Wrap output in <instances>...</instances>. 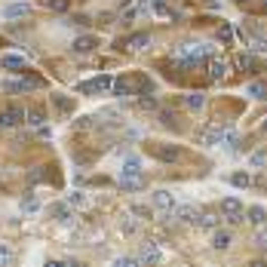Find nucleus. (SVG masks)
I'll return each mask as SVG.
<instances>
[{
	"label": "nucleus",
	"mask_w": 267,
	"mask_h": 267,
	"mask_svg": "<svg viewBox=\"0 0 267 267\" xmlns=\"http://www.w3.org/2000/svg\"><path fill=\"white\" fill-rule=\"evenodd\" d=\"M221 212H224V221H227V224L246 221V209H243V203H240L237 197H224V200H221Z\"/></svg>",
	"instance_id": "f257e3e1"
},
{
	"label": "nucleus",
	"mask_w": 267,
	"mask_h": 267,
	"mask_svg": "<svg viewBox=\"0 0 267 267\" xmlns=\"http://www.w3.org/2000/svg\"><path fill=\"white\" fill-rule=\"evenodd\" d=\"M114 92H117L120 98H126V95H138V86L132 83V80H126V77H120V80H114V86H111Z\"/></svg>",
	"instance_id": "1a4fd4ad"
},
{
	"label": "nucleus",
	"mask_w": 267,
	"mask_h": 267,
	"mask_svg": "<svg viewBox=\"0 0 267 267\" xmlns=\"http://www.w3.org/2000/svg\"><path fill=\"white\" fill-rule=\"evenodd\" d=\"M52 215H56V218H59L62 224H68V221L74 218V215H71V206H68V203H59V206H52Z\"/></svg>",
	"instance_id": "5701e85b"
},
{
	"label": "nucleus",
	"mask_w": 267,
	"mask_h": 267,
	"mask_svg": "<svg viewBox=\"0 0 267 267\" xmlns=\"http://www.w3.org/2000/svg\"><path fill=\"white\" fill-rule=\"evenodd\" d=\"M261 129H264V132H267V120H264V126H261Z\"/></svg>",
	"instance_id": "ea45409f"
},
{
	"label": "nucleus",
	"mask_w": 267,
	"mask_h": 267,
	"mask_svg": "<svg viewBox=\"0 0 267 267\" xmlns=\"http://www.w3.org/2000/svg\"><path fill=\"white\" fill-rule=\"evenodd\" d=\"M120 172H123V175H141V163H138V157H126Z\"/></svg>",
	"instance_id": "6ab92c4d"
},
{
	"label": "nucleus",
	"mask_w": 267,
	"mask_h": 267,
	"mask_svg": "<svg viewBox=\"0 0 267 267\" xmlns=\"http://www.w3.org/2000/svg\"><path fill=\"white\" fill-rule=\"evenodd\" d=\"M0 13H4V19H22V16L31 13V7L28 4H10V7H4Z\"/></svg>",
	"instance_id": "4468645a"
},
{
	"label": "nucleus",
	"mask_w": 267,
	"mask_h": 267,
	"mask_svg": "<svg viewBox=\"0 0 267 267\" xmlns=\"http://www.w3.org/2000/svg\"><path fill=\"white\" fill-rule=\"evenodd\" d=\"M123 231H126V234H132V231H135V221H129V218H126V221H123Z\"/></svg>",
	"instance_id": "58836bf2"
},
{
	"label": "nucleus",
	"mask_w": 267,
	"mask_h": 267,
	"mask_svg": "<svg viewBox=\"0 0 267 267\" xmlns=\"http://www.w3.org/2000/svg\"><path fill=\"white\" fill-rule=\"evenodd\" d=\"M252 49H255V52H267V40H261V37H255V40H252Z\"/></svg>",
	"instance_id": "72a5a7b5"
},
{
	"label": "nucleus",
	"mask_w": 267,
	"mask_h": 267,
	"mask_svg": "<svg viewBox=\"0 0 267 267\" xmlns=\"http://www.w3.org/2000/svg\"><path fill=\"white\" fill-rule=\"evenodd\" d=\"M68 206H86V197L80 190H74V194H68Z\"/></svg>",
	"instance_id": "c756f323"
},
{
	"label": "nucleus",
	"mask_w": 267,
	"mask_h": 267,
	"mask_svg": "<svg viewBox=\"0 0 267 267\" xmlns=\"http://www.w3.org/2000/svg\"><path fill=\"white\" fill-rule=\"evenodd\" d=\"M218 221H221V218H215V215H200L197 224H203V227H218Z\"/></svg>",
	"instance_id": "473e14b6"
},
{
	"label": "nucleus",
	"mask_w": 267,
	"mask_h": 267,
	"mask_svg": "<svg viewBox=\"0 0 267 267\" xmlns=\"http://www.w3.org/2000/svg\"><path fill=\"white\" fill-rule=\"evenodd\" d=\"M234 37V31H231V25H221V40H231Z\"/></svg>",
	"instance_id": "4c0bfd02"
},
{
	"label": "nucleus",
	"mask_w": 267,
	"mask_h": 267,
	"mask_svg": "<svg viewBox=\"0 0 267 267\" xmlns=\"http://www.w3.org/2000/svg\"><path fill=\"white\" fill-rule=\"evenodd\" d=\"M237 141H240V138H237V132H234V129H227V132H224V138H221V144H224V147H231V150L237 147Z\"/></svg>",
	"instance_id": "bb28decb"
},
{
	"label": "nucleus",
	"mask_w": 267,
	"mask_h": 267,
	"mask_svg": "<svg viewBox=\"0 0 267 267\" xmlns=\"http://www.w3.org/2000/svg\"><path fill=\"white\" fill-rule=\"evenodd\" d=\"M52 101H56V108H59L62 114H71V111H74V101H71L68 95H52Z\"/></svg>",
	"instance_id": "b1692460"
},
{
	"label": "nucleus",
	"mask_w": 267,
	"mask_h": 267,
	"mask_svg": "<svg viewBox=\"0 0 267 267\" xmlns=\"http://www.w3.org/2000/svg\"><path fill=\"white\" fill-rule=\"evenodd\" d=\"M129 52H141V49H147L150 46V34L147 31H138V34H132V37H126V43H123Z\"/></svg>",
	"instance_id": "423d86ee"
},
{
	"label": "nucleus",
	"mask_w": 267,
	"mask_h": 267,
	"mask_svg": "<svg viewBox=\"0 0 267 267\" xmlns=\"http://www.w3.org/2000/svg\"><path fill=\"white\" fill-rule=\"evenodd\" d=\"M0 71L19 74V71H25V59L22 56H0Z\"/></svg>",
	"instance_id": "0eeeda50"
},
{
	"label": "nucleus",
	"mask_w": 267,
	"mask_h": 267,
	"mask_svg": "<svg viewBox=\"0 0 267 267\" xmlns=\"http://www.w3.org/2000/svg\"><path fill=\"white\" fill-rule=\"evenodd\" d=\"M154 206L157 209H166V212H172V206H175V197L169 194V190H154Z\"/></svg>",
	"instance_id": "ddd939ff"
},
{
	"label": "nucleus",
	"mask_w": 267,
	"mask_h": 267,
	"mask_svg": "<svg viewBox=\"0 0 267 267\" xmlns=\"http://www.w3.org/2000/svg\"><path fill=\"white\" fill-rule=\"evenodd\" d=\"M261 4H264V7H267V0H261Z\"/></svg>",
	"instance_id": "a19ab883"
},
{
	"label": "nucleus",
	"mask_w": 267,
	"mask_h": 267,
	"mask_svg": "<svg viewBox=\"0 0 267 267\" xmlns=\"http://www.w3.org/2000/svg\"><path fill=\"white\" fill-rule=\"evenodd\" d=\"M227 246H231V234L218 227V231L212 234V249H227Z\"/></svg>",
	"instance_id": "a211bd4d"
},
{
	"label": "nucleus",
	"mask_w": 267,
	"mask_h": 267,
	"mask_svg": "<svg viewBox=\"0 0 267 267\" xmlns=\"http://www.w3.org/2000/svg\"><path fill=\"white\" fill-rule=\"evenodd\" d=\"M224 132H227V126H221V123H212V126H203V129L197 132V141H200L203 147H215V144H221Z\"/></svg>",
	"instance_id": "f03ea898"
},
{
	"label": "nucleus",
	"mask_w": 267,
	"mask_h": 267,
	"mask_svg": "<svg viewBox=\"0 0 267 267\" xmlns=\"http://www.w3.org/2000/svg\"><path fill=\"white\" fill-rule=\"evenodd\" d=\"M22 209H25V212H37V200H34V197H28V200L22 203Z\"/></svg>",
	"instance_id": "c9c22d12"
},
{
	"label": "nucleus",
	"mask_w": 267,
	"mask_h": 267,
	"mask_svg": "<svg viewBox=\"0 0 267 267\" xmlns=\"http://www.w3.org/2000/svg\"><path fill=\"white\" fill-rule=\"evenodd\" d=\"M224 74H227V62H224V59H212V62H209V77H212V80H221Z\"/></svg>",
	"instance_id": "f3484780"
},
{
	"label": "nucleus",
	"mask_w": 267,
	"mask_h": 267,
	"mask_svg": "<svg viewBox=\"0 0 267 267\" xmlns=\"http://www.w3.org/2000/svg\"><path fill=\"white\" fill-rule=\"evenodd\" d=\"M68 7H71V0H49V10L52 13H65Z\"/></svg>",
	"instance_id": "2f4dec72"
},
{
	"label": "nucleus",
	"mask_w": 267,
	"mask_h": 267,
	"mask_svg": "<svg viewBox=\"0 0 267 267\" xmlns=\"http://www.w3.org/2000/svg\"><path fill=\"white\" fill-rule=\"evenodd\" d=\"M267 163V154H264V150H258V154L252 157V166H264Z\"/></svg>",
	"instance_id": "f704fd0d"
},
{
	"label": "nucleus",
	"mask_w": 267,
	"mask_h": 267,
	"mask_svg": "<svg viewBox=\"0 0 267 267\" xmlns=\"http://www.w3.org/2000/svg\"><path fill=\"white\" fill-rule=\"evenodd\" d=\"M43 117H46V114H43V108H31V111L25 114V120H28L31 126H43Z\"/></svg>",
	"instance_id": "412c9836"
},
{
	"label": "nucleus",
	"mask_w": 267,
	"mask_h": 267,
	"mask_svg": "<svg viewBox=\"0 0 267 267\" xmlns=\"http://www.w3.org/2000/svg\"><path fill=\"white\" fill-rule=\"evenodd\" d=\"M175 218H178L181 224H197V221H200V209H197V206H181V209L175 212Z\"/></svg>",
	"instance_id": "f8f14e48"
},
{
	"label": "nucleus",
	"mask_w": 267,
	"mask_h": 267,
	"mask_svg": "<svg viewBox=\"0 0 267 267\" xmlns=\"http://www.w3.org/2000/svg\"><path fill=\"white\" fill-rule=\"evenodd\" d=\"M231 181H234L237 187H249V184H252V175H249V172H237Z\"/></svg>",
	"instance_id": "c85d7f7f"
},
{
	"label": "nucleus",
	"mask_w": 267,
	"mask_h": 267,
	"mask_svg": "<svg viewBox=\"0 0 267 267\" xmlns=\"http://www.w3.org/2000/svg\"><path fill=\"white\" fill-rule=\"evenodd\" d=\"M255 246H258V249H267V227H264V224H261V231L255 234Z\"/></svg>",
	"instance_id": "7c9ffc66"
},
{
	"label": "nucleus",
	"mask_w": 267,
	"mask_h": 267,
	"mask_svg": "<svg viewBox=\"0 0 267 267\" xmlns=\"http://www.w3.org/2000/svg\"><path fill=\"white\" fill-rule=\"evenodd\" d=\"M246 221H252V224H258V227H261V224L267 221V212H264L261 206H252V209L246 212Z\"/></svg>",
	"instance_id": "aec40b11"
},
{
	"label": "nucleus",
	"mask_w": 267,
	"mask_h": 267,
	"mask_svg": "<svg viewBox=\"0 0 267 267\" xmlns=\"http://www.w3.org/2000/svg\"><path fill=\"white\" fill-rule=\"evenodd\" d=\"M114 86V80L108 77V74H101V77H92V80H83L77 89L83 92V95H101V92H108Z\"/></svg>",
	"instance_id": "7ed1b4c3"
},
{
	"label": "nucleus",
	"mask_w": 267,
	"mask_h": 267,
	"mask_svg": "<svg viewBox=\"0 0 267 267\" xmlns=\"http://www.w3.org/2000/svg\"><path fill=\"white\" fill-rule=\"evenodd\" d=\"M138 264V258H117V267H132Z\"/></svg>",
	"instance_id": "e433bc0d"
},
{
	"label": "nucleus",
	"mask_w": 267,
	"mask_h": 267,
	"mask_svg": "<svg viewBox=\"0 0 267 267\" xmlns=\"http://www.w3.org/2000/svg\"><path fill=\"white\" fill-rule=\"evenodd\" d=\"M22 120H25V111H22L19 104L0 111V129H13V126H19Z\"/></svg>",
	"instance_id": "20e7f679"
},
{
	"label": "nucleus",
	"mask_w": 267,
	"mask_h": 267,
	"mask_svg": "<svg viewBox=\"0 0 267 267\" xmlns=\"http://www.w3.org/2000/svg\"><path fill=\"white\" fill-rule=\"evenodd\" d=\"M237 68H243V71H249V68H255V56H249V52H243V56L237 59Z\"/></svg>",
	"instance_id": "cd10ccee"
},
{
	"label": "nucleus",
	"mask_w": 267,
	"mask_h": 267,
	"mask_svg": "<svg viewBox=\"0 0 267 267\" xmlns=\"http://www.w3.org/2000/svg\"><path fill=\"white\" fill-rule=\"evenodd\" d=\"M129 215H135L138 221H150V218H154V212H150L147 206H132V209H129Z\"/></svg>",
	"instance_id": "393cba45"
},
{
	"label": "nucleus",
	"mask_w": 267,
	"mask_h": 267,
	"mask_svg": "<svg viewBox=\"0 0 267 267\" xmlns=\"http://www.w3.org/2000/svg\"><path fill=\"white\" fill-rule=\"evenodd\" d=\"M184 104H187V111H203L206 108V95L203 92H190V95H184Z\"/></svg>",
	"instance_id": "dca6fc26"
},
{
	"label": "nucleus",
	"mask_w": 267,
	"mask_h": 267,
	"mask_svg": "<svg viewBox=\"0 0 267 267\" xmlns=\"http://www.w3.org/2000/svg\"><path fill=\"white\" fill-rule=\"evenodd\" d=\"M13 258H16L13 249H10L7 243H0V264H13Z\"/></svg>",
	"instance_id": "a878e982"
},
{
	"label": "nucleus",
	"mask_w": 267,
	"mask_h": 267,
	"mask_svg": "<svg viewBox=\"0 0 267 267\" xmlns=\"http://www.w3.org/2000/svg\"><path fill=\"white\" fill-rule=\"evenodd\" d=\"M16 83H19V92H34V89H43L46 86L40 77H34V74H25V77L16 80Z\"/></svg>",
	"instance_id": "9d476101"
},
{
	"label": "nucleus",
	"mask_w": 267,
	"mask_h": 267,
	"mask_svg": "<svg viewBox=\"0 0 267 267\" xmlns=\"http://www.w3.org/2000/svg\"><path fill=\"white\" fill-rule=\"evenodd\" d=\"M120 187L123 190H141L144 187V175H123L120 172Z\"/></svg>",
	"instance_id": "2eb2a0df"
},
{
	"label": "nucleus",
	"mask_w": 267,
	"mask_h": 267,
	"mask_svg": "<svg viewBox=\"0 0 267 267\" xmlns=\"http://www.w3.org/2000/svg\"><path fill=\"white\" fill-rule=\"evenodd\" d=\"M98 46V40L95 37H89V34H83V37H77V40H74V52L77 56H86V52H92Z\"/></svg>",
	"instance_id": "6e6552de"
},
{
	"label": "nucleus",
	"mask_w": 267,
	"mask_h": 267,
	"mask_svg": "<svg viewBox=\"0 0 267 267\" xmlns=\"http://www.w3.org/2000/svg\"><path fill=\"white\" fill-rule=\"evenodd\" d=\"M246 95H252V98H267V86H264L261 80H255V83L246 86Z\"/></svg>",
	"instance_id": "4be33fe9"
},
{
	"label": "nucleus",
	"mask_w": 267,
	"mask_h": 267,
	"mask_svg": "<svg viewBox=\"0 0 267 267\" xmlns=\"http://www.w3.org/2000/svg\"><path fill=\"white\" fill-rule=\"evenodd\" d=\"M150 154H154L157 160H163V163H175V160H181V147H175V144H154Z\"/></svg>",
	"instance_id": "39448f33"
},
{
	"label": "nucleus",
	"mask_w": 267,
	"mask_h": 267,
	"mask_svg": "<svg viewBox=\"0 0 267 267\" xmlns=\"http://www.w3.org/2000/svg\"><path fill=\"white\" fill-rule=\"evenodd\" d=\"M138 261H147V264H157V261H163V252L154 246V243H144L141 246V255H138Z\"/></svg>",
	"instance_id": "9b49d317"
}]
</instances>
